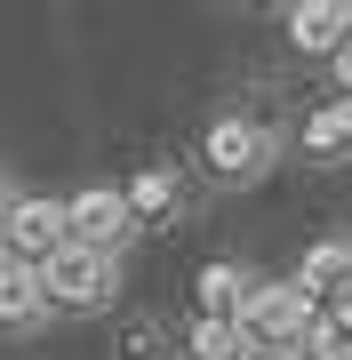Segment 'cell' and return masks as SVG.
Returning a JSON list of instances; mask_svg holds the SVG:
<instances>
[{
	"mask_svg": "<svg viewBox=\"0 0 352 360\" xmlns=\"http://www.w3.org/2000/svg\"><path fill=\"white\" fill-rule=\"evenodd\" d=\"M120 200H129V217H169V208H176V176H169V168H144Z\"/></svg>",
	"mask_w": 352,
	"mask_h": 360,
	"instance_id": "8fae6325",
	"label": "cell"
},
{
	"mask_svg": "<svg viewBox=\"0 0 352 360\" xmlns=\"http://www.w3.org/2000/svg\"><path fill=\"white\" fill-rule=\"evenodd\" d=\"M304 153H313V160H344L352 153V96H337L328 112L304 120Z\"/></svg>",
	"mask_w": 352,
	"mask_h": 360,
	"instance_id": "9c48e42d",
	"label": "cell"
},
{
	"mask_svg": "<svg viewBox=\"0 0 352 360\" xmlns=\"http://www.w3.org/2000/svg\"><path fill=\"white\" fill-rule=\"evenodd\" d=\"M40 312H48V296H40V272L0 257V328H32Z\"/></svg>",
	"mask_w": 352,
	"mask_h": 360,
	"instance_id": "52a82bcc",
	"label": "cell"
},
{
	"mask_svg": "<svg viewBox=\"0 0 352 360\" xmlns=\"http://www.w3.org/2000/svg\"><path fill=\"white\" fill-rule=\"evenodd\" d=\"M240 296H248V272L240 264H209L200 272V321H233Z\"/></svg>",
	"mask_w": 352,
	"mask_h": 360,
	"instance_id": "30bf717a",
	"label": "cell"
},
{
	"mask_svg": "<svg viewBox=\"0 0 352 360\" xmlns=\"http://www.w3.org/2000/svg\"><path fill=\"white\" fill-rule=\"evenodd\" d=\"M256 360H296V352H256Z\"/></svg>",
	"mask_w": 352,
	"mask_h": 360,
	"instance_id": "9a60e30c",
	"label": "cell"
},
{
	"mask_svg": "<svg viewBox=\"0 0 352 360\" xmlns=\"http://www.w3.org/2000/svg\"><path fill=\"white\" fill-rule=\"evenodd\" d=\"M65 232H72V248L120 257V240L136 232V217H129V200H120L112 184H89V193H72V200H65Z\"/></svg>",
	"mask_w": 352,
	"mask_h": 360,
	"instance_id": "277c9868",
	"label": "cell"
},
{
	"mask_svg": "<svg viewBox=\"0 0 352 360\" xmlns=\"http://www.w3.org/2000/svg\"><path fill=\"white\" fill-rule=\"evenodd\" d=\"M288 40H296L304 56H337L352 40V0H296V8H288Z\"/></svg>",
	"mask_w": 352,
	"mask_h": 360,
	"instance_id": "8992f818",
	"label": "cell"
},
{
	"mask_svg": "<svg viewBox=\"0 0 352 360\" xmlns=\"http://www.w3.org/2000/svg\"><path fill=\"white\" fill-rule=\"evenodd\" d=\"M273 129L264 120H216L209 129V144H200V160H209V176H224V184H256L264 168H273Z\"/></svg>",
	"mask_w": 352,
	"mask_h": 360,
	"instance_id": "3957f363",
	"label": "cell"
},
{
	"mask_svg": "<svg viewBox=\"0 0 352 360\" xmlns=\"http://www.w3.org/2000/svg\"><path fill=\"white\" fill-rule=\"evenodd\" d=\"M337 89L352 96V40H344V49H337Z\"/></svg>",
	"mask_w": 352,
	"mask_h": 360,
	"instance_id": "4fadbf2b",
	"label": "cell"
},
{
	"mask_svg": "<svg viewBox=\"0 0 352 360\" xmlns=\"http://www.w3.org/2000/svg\"><path fill=\"white\" fill-rule=\"evenodd\" d=\"M0 232H8V184H0Z\"/></svg>",
	"mask_w": 352,
	"mask_h": 360,
	"instance_id": "5bb4252c",
	"label": "cell"
},
{
	"mask_svg": "<svg viewBox=\"0 0 352 360\" xmlns=\"http://www.w3.org/2000/svg\"><path fill=\"white\" fill-rule=\"evenodd\" d=\"M112 288H120V272H112V257H96V248L65 240L48 264H40V296H48L56 312H105Z\"/></svg>",
	"mask_w": 352,
	"mask_h": 360,
	"instance_id": "7a4b0ae2",
	"label": "cell"
},
{
	"mask_svg": "<svg viewBox=\"0 0 352 360\" xmlns=\"http://www.w3.org/2000/svg\"><path fill=\"white\" fill-rule=\"evenodd\" d=\"M296 288L313 296V304H320V288H352V240H320V248H304Z\"/></svg>",
	"mask_w": 352,
	"mask_h": 360,
	"instance_id": "ba28073f",
	"label": "cell"
},
{
	"mask_svg": "<svg viewBox=\"0 0 352 360\" xmlns=\"http://www.w3.org/2000/svg\"><path fill=\"white\" fill-rule=\"evenodd\" d=\"M313 321H320V304H313L296 281H248L240 312H233L240 345H256V352H288V345H304V328H313Z\"/></svg>",
	"mask_w": 352,
	"mask_h": 360,
	"instance_id": "6da1fadb",
	"label": "cell"
},
{
	"mask_svg": "<svg viewBox=\"0 0 352 360\" xmlns=\"http://www.w3.org/2000/svg\"><path fill=\"white\" fill-rule=\"evenodd\" d=\"M193 360H240V328L233 321H200L193 328Z\"/></svg>",
	"mask_w": 352,
	"mask_h": 360,
	"instance_id": "7c38bea8",
	"label": "cell"
},
{
	"mask_svg": "<svg viewBox=\"0 0 352 360\" xmlns=\"http://www.w3.org/2000/svg\"><path fill=\"white\" fill-rule=\"evenodd\" d=\"M72 232H65V200H8V232H0V257H16V264H48L56 248H65Z\"/></svg>",
	"mask_w": 352,
	"mask_h": 360,
	"instance_id": "5b68a950",
	"label": "cell"
}]
</instances>
